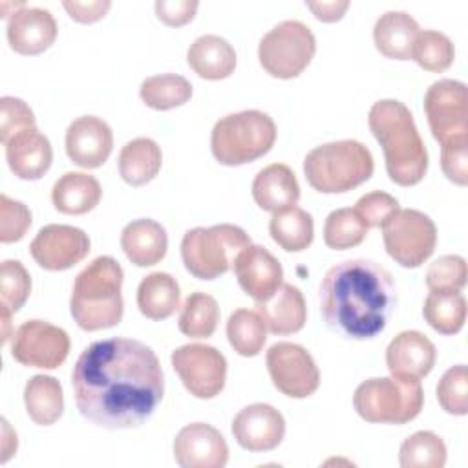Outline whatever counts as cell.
<instances>
[{"instance_id": "34", "label": "cell", "mask_w": 468, "mask_h": 468, "mask_svg": "<svg viewBox=\"0 0 468 468\" xmlns=\"http://www.w3.org/2000/svg\"><path fill=\"white\" fill-rule=\"evenodd\" d=\"M219 322V307L214 296L196 291L190 292L181 307L177 320L179 331L190 338H208Z\"/></svg>"}, {"instance_id": "26", "label": "cell", "mask_w": 468, "mask_h": 468, "mask_svg": "<svg viewBox=\"0 0 468 468\" xmlns=\"http://www.w3.org/2000/svg\"><path fill=\"white\" fill-rule=\"evenodd\" d=\"M420 31L417 20L406 11H386L380 15L373 27V40L377 49L397 60L411 58V48L417 33Z\"/></svg>"}, {"instance_id": "48", "label": "cell", "mask_w": 468, "mask_h": 468, "mask_svg": "<svg viewBox=\"0 0 468 468\" xmlns=\"http://www.w3.org/2000/svg\"><path fill=\"white\" fill-rule=\"evenodd\" d=\"M64 9L69 13V16L77 22H82V24H90V22H95L99 18H102L106 15V11L112 7V2L110 0H91V2H62Z\"/></svg>"}, {"instance_id": "32", "label": "cell", "mask_w": 468, "mask_h": 468, "mask_svg": "<svg viewBox=\"0 0 468 468\" xmlns=\"http://www.w3.org/2000/svg\"><path fill=\"white\" fill-rule=\"evenodd\" d=\"M271 238L287 252H300L313 243L314 223L313 216L292 205L272 212L269 221Z\"/></svg>"}, {"instance_id": "22", "label": "cell", "mask_w": 468, "mask_h": 468, "mask_svg": "<svg viewBox=\"0 0 468 468\" xmlns=\"http://www.w3.org/2000/svg\"><path fill=\"white\" fill-rule=\"evenodd\" d=\"M5 159L16 177L40 179L53 161L51 143L37 128L22 130L5 143Z\"/></svg>"}, {"instance_id": "44", "label": "cell", "mask_w": 468, "mask_h": 468, "mask_svg": "<svg viewBox=\"0 0 468 468\" xmlns=\"http://www.w3.org/2000/svg\"><path fill=\"white\" fill-rule=\"evenodd\" d=\"M35 128L33 110L18 97L0 99V141L5 144L13 135L22 130Z\"/></svg>"}, {"instance_id": "50", "label": "cell", "mask_w": 468, "mask_h": 468, "mask_svg": "<svg viewBox=\"0 0 468 468\" xmlns=\"http://www.w3.org/2000/svg\"><path fill=\"white\" fill-rule=\"evenodd\" d=\"M2 428H4V442H2V463H5L13 452H16V433L13 431L11 437H7V422L5 419H2Z\"/></svg>"}, {"instance_id": "41", "label": "cell", "mask_w": 468, "mask_h": 468, "mask_svg": "<svg viewBox=\"0 0 468 468\" xmlns=\"http://www.w3.org/2000/svg\"><path fill=\"white\" fill-rule=\"evenodd\" d=\"M31 292V276L18 260H4L0 265V303L16 313Z\"/></svg>"}, {"instance_id": "10", "label": "cell", "mask_w": 468, "mask_h": 468, "mask_svg": "<svg viewBox=\"0 0 468 468\" xmlns=\"http://www.w3.org/2000/svg\"><path fill=\"white\" fill-rule=\"evenodd\" d=\"M386 252L402 267H420L435 250L437 229L430 216L415 208H399L382 225Z\"/></svg>"}, {"instance_id": "7", "label": "cell", "mask_w": 468, "mask_h": 468, "mask_svg": "<svg viewBox=\"0 0 468 468\" xmlns=\"http://www.w3.org/2000/svg\"><path fill=\"white\" fill-rule=\"evenodd\" d=\"M247 245H250V238L238 225L196 227L186 230L181 239V258L192 276L214 280L234 265L236 256Z\"/></svg>"}, {"instance_id": "4", "label": "cell", "mask_w": 468, "mask_h": 468, "mask_svg": "<svg viewBox=\"0 0 468 468\" xmlns=\"http://www.w3.org/2000/svg\"><path fill=\"white\" fill-rule=\"evenodd\" d=\"M122 278V267L112 256L95 258L77 274L69 311L80 329L101 331L121 322L124 311Z\"/></svg>"}, {"instance_id": "27", "label": "cell", "mask_w": 468, "mask_h": 468, "mask_svg": "<svg viewBox=\"0 0 468 468\" xmlns=\"http://www.w3.org/2000/svg\"><path fill=\"white\" fill-rule=\"evenodd\" d=\"M186 62L199 77L219 80L234 71L236 51L229 40L219 35H201L190 44Z\"/></svg>"}, {"instance_id": "43", "label": "cell", "mask_w": 468, "mask_h": 468, "mask_svg": "<svg viewBox=\"0 0 468 468\" xmlns=\"http://www.w3.org/2000/svg\"><path fill=\"white\" fill-rule=\"evenodd\" d=\"M31 227V212L22 201L0 196V241L13 243L24 238Z\"/></svg>"}, {"instance_id": "12", "label": "cell", "mask_w": 468, "mask_h": 468, "mask_svg": "<svg viewBox=\"0 0 468 468\" xmlns=\"http://www.w3.org/2000/svg\"><path fill=\"white\" fill-rule=\"evenodd\" d=\"M424 112L430 130L441 144L468 137V90L464 82L435 80L424 95Z\"/></svg>"}, {"instance_id": "35", "label": "cell", "mask_w": 468, "mask_h": 468, "mask_svg": "<svg viewBox=\"0 0 468 468\" xmlns=\"http://www.w3.org/2000/svg\"><path fill=\"white\" fill-rule=\"evenodd\" d=\"M227 336L238 355L256 356L265 346L267 325L258 311L236 309L229 316Z\"/></svg>"}, {"instance_id": "13", "label": "cell", "mask_w": 468, "mask_h": 468, "mask_svg": "<svg viewBox=\"0 0 468 468\" xmlns=\"http://www.w3.org/2000/svg\"><path fill=\"white\" fill-rule=\"evenodd\" d=\"M68 353V333L44 320H27L11 335V356L27 367L57 369Z\"/></svg>"}, {"instance_id": "5", "label": "cell", "mask_w": 468, "mask_h": 468, "mask_svg": "<svg viewBox=\"0 0 468 468\" xmlns=\"http://www.w3.org/2000/svg\"><path fill=\"white\" fill-rule=\"evenodd\" d=\"M371 152L355 139H342L313 148L303 159L309 185L322 194H340L366 183L373 174Z\"/></svg>"}, {"instance_id": "20", "label": "cell", "mask_w": 468, "mask_h": 468, "mask_svg": "<svg viewBox=\"0 0 468 468\" xmlns=\"http://www.w3.org/2000/svg\"><path fill=\"white\" fill-rule=\"evenodd\" d=\"M437 351L433 342L420 331L399 333L386 349V364L391 377L419 380L435 366Z\"/></svg>"}, {"instance_id": "15", "label": "cell", "mask_w": 468, "mask_h": 468, "mask_svg": "<svg viewBox=\"0 0 468 468\" xmlns=\"http://www.w3.org/2000/svg\"><path fill=\"white\" fill-rule=\"evenodd\" d=\"M33 260L46 271H66L90 252V238L71 225H46L29 245Z\"/></svg>"}, {"instance_id": "8", "label": "cell", "mask_w": 468, "mask_h": 468, "mask_svg": "<svg viewBox=\"0 0 468 468\" xmlns=\"http://www.w3.org/2000/svg\"><path fill=\"white\" fill-rule=\"evenodd\" d=\"M424 404L420 380L380 377L362 382L353 395L355 411L367 422L406 424Z\"/></svg>"}, {"instance_id": "36", "label": "cell", "mask_w": 468, "mask_h": 468, "mask_svg": "<svg viewBox=\"0 0 468 468\" xmlns=\"http://www.w3.org/2000/svg\"><path fill=\"white\" fill-rule=\"evenodd\" d=\"M422 314L426 322L441 335H455L466 320V298L461 291L430 292L424 300Z\"/></svg>"}, {"instance_id": "19", "label": "cell", "mask_w": 468, "mask_h": 468, "mask_svg": "<svg viewBox=\"0 0 468 468\" xmlns=\"http://www.w3.org/2000/svg\"><path fill=\"white\" fill-rule=\"evenodd\" d=\"M234 274L254 302L271 298L283 282V269L280 261L261 245H247L234 260Z\"/></svg>"}, {"instance_id": "14", "label": "cell", "mask_w": 468, "mask_h": 468, "mask_svg": "<svg viewBox=\"0 0 468 468\" xmlns=\"http://www.w3.org/2000/svg\"><path fill=\"white\" fill-rule=\"evenodd\" d=\"M265 362L274 388L291 399L311 397L320 386V371L314 358L298 344H272Z\"/></svg>"}, {"instance_id": "30", "label": "cell", "mask_w": 468, "mask_h": 468, "mask_svg": "<svg viewBox=\"0 0 468 468\" xmlns=\"http://www.w3.org/2000/svg\"><path fill=\"white\" fill-rule=\"evenodd\" d=\"M179 283L168 272H152L137 287V307L150 320H165L179 307Z\"/></svg>"}, {"instance_id": "25", "label": "cell", "mask_w": 468, "mask_h": 468, "mask_svg": "<svg viewBox=\"0 0 468 468\" xmlns=\"http://www.w3.org/2000/svg\"><path fill=\"white\" fill-rule=\"evenodd\" d=\"M252 197L261 210L276 212L298 203L300 185L287 165L272 163L256 174L252 181Z\"/></svg>"}, {"instance_id": "51", "label": "cell", "mask_w": 468, "mask_h": 468, "mask_svg": "<svg viewBox=\"0 0 468 468\" xmlns=\"http://www.w3.org/2000/svg\"><path fill=\"white\" fill-rule=\"evenodd\" d=\"M9 320H11V311H9L5 305H2V324H4L2 342H7V338H9V331H7V327H9Z\"/></svg>"}, {"instance_id": "49", "label": "cell", "mask_w": 468, "mask_h": 468, "mask_svg": "<svg viewBox=\"0 0 468 468\" xmlns=\"http://www.w3.org/2000/svg\"><path fill=\"white\" fill-rule=\"evenodd\" d=\"M307 7L314 13L318 20L335 22L340 20L349 7L347 0H329V2H307Z\"/></svg>"}, {"instance_id": "38", "label": "cell", "mask_w": 468, "mask_h": 468, "mask_svg": "<svg viewBox=\"0 0 468 468\" xmlns=\"http://www.w3.org/2000/svg\"><path fill=\"white\" fill-rule=\"evenodd\" d=\"M455 57V48L450 37H446L441 31L435 29H424L419 31L413 48H411V58L426 71H444L452 66Z\"/></svg>"}, {"instance_id": "24", "label": "cell", "mask_w": 468, "mask_h": 468, "mask_svg": "<svg viewBox=\"0 0 468 468\" xmlns=\"http://www.w3.org/2000/svg\"><path fill=\"white\" fill-rule=\"evenodd\" d=\"M121 247L126 258L137 267L159 263L168 249V236L161 223L141 218L130 221L121 232Z\"/></svg>"}, {"instance_id": "18", "label": "cell", "mask_w": 468, "mask_h": 468, "mask_svg": "<svg viewBox=\"0 0 468 468\" xmlns=\"http://www.w3.org/2000/svg\"><path fill=\"white\" fill-rule=\"evenodd\" d=\"M112 148V128L101 117H77L66 130V154L80 168H99L110 157Z\"/></svg>"}, {"instance_id": "3", "label": "cell", "mask_w": 468, "mask_h": 468, "mask_svg": "<svg viewBox=\"0 0 468 468\" xmlns=\"http://www.w3.org/2000/svg\"><path fill=\"white\" fill-rule=\"evenodd\" d=\"M367 124L384 150L389 179L400 186L422 181L428 152L408 106L395 99L377 101L369 110Z\"/></svg>"}, {"instance_id": "47", "label": "cell", "mask_w": 468, "mask_h": 468, "mask_svg": "<svg viewBox=\"0 0 468 468\" xmlns=\"http://www.w3.org/2000/svg\"><path fill=\"white\" fill-rule=\"evenodd\" d=\"M199 7L197 0H157V18L168 26H183L190 22Z\"/></svg>"}, {"instance_id": "29", "label": "cell", "mask_w": 468, "mask_h": 468, "mask_svg": "<svg viewBox=\"0 0 468 468\" xmlns=\"http://www.w3.org/2000/svg\"><path fill=\"white\" fill-rule=\"evenodd\" d=\"M161 163L163 154L159 144L150 137H137L121 148L119 174L128 185L141 186L159 174Z\"/></svg>"}, {"instance_id": "6", "label": "cell", "mask_w": 468, "mask_h": 468, "mask_svg": "<svg viewBox=\"0 0 468 468\" xmlns=\"http://www.w3.org/2000/svg\"><path fill=\"white\" fill-rule=\"evenodd\" d=\"M276 141L274 121L260 110L221 117L210 133V150L225 166H239L265 155Z\"/></svg>"}, {"instance_id": "21", "label": "cell", "mask_w": 468, "mask_h": 468, "mask_svg": "<svg viewBox=\"0 0 468 468\" xmlns=\"http://www.w3.org/2000/svg\"><path fill=\"white\" fill-rule=\"evenodd\" d=\"M57 38V22L48 9L22 5L7 18L9 46L20 55H38Z\"/></svg>"}, {"instance_id": "33", "label": "cell", "mask_w": 468, "mask_h": 468, "mask_svg": "<svg viewBox=\"0 0 468 468\" xmlns=\"http://www.w3.org/2000/svg\"><path fill=\"white\" fill-rule=\"evenodd\" d=\"M139 95L148 108L165 112L188 102L192 97V84L177 73L154 75L141 82Z\"/></svg>"}, {"instance_id": "40", "label": "cell", "mask_w": 468, "mask_h": 468, "mask_svg": "<svg viewBox=\"0 0 468 468\" xmlns=\"http://www.w3.org/2000/svg\"><path fill=\"white\" fill-rule=\"evenodd\" d=\"M466 260L457 254L439 256L426 271V285L431 292H455L466 285Z\"/></svg>"}, {"instance_id": "31", "label": "cell", "mask_w": 468, "mask_h": 468, "mask_svg": "<svg viewBox=\"0 0 468 468\" xmlns=\"http://www.w3.org/2000/svg\"><path fill=\"white\" fill-rule=\"evenodd\" d=\"M24 404L29 419L40 426L55 424L64 411L62 386L49 375H35L24 388Z\"/></svg>"}, {"instance_id": "37", "label": "cell", "mask_w": 468, "mask_h": 468, "mask_svg": "<svg viewBox=\"0 0 468 468\" xmlns=\"http://www.w3.org/2000/svg\"><path fill=\"white\" fill-rule=\"evenodd\" d=\"M399 463L402 468H442L446 464V444L433 431H415L400 444Z\"/></svg>"}, {"instance_id": "39", "label": "cell", "mask_w": 468, "mask_h": 468, "mask_svg": "<svg viewBox=\"0 0 468 468\" xmlns=\"http://www.w3.org/2000/svg\"><path fill=\"white\" fill-rule=\"evenodd\" d=\"M367 236V225L355 208L333 210L324 225V241L329 249L346 250L360 245Z\"/></svg>"}, {"instance_id": "45", "label": "cell", "mask_w": 468, "mask_h": 468, "mask_svg": "<svg viewBox=\"0 0 468 468\" xmlns=\"http://www.w3.org/2000/svg\"><path fill=\"white\" fill-rule=\"evenodd\" d=\"M355 210L364 219L367 229L382 227L399 210V201L388 192L373 190L356 201Z\"/></svg>"}, {"instance_id": "1", "label": "cell", "mask_w": 468, "mask_h": 468, "mask_svg": "<svg viewBox=\"0 0 468 468\" xmlns=\"http://www.w3.org/2000/svg\"><path fill=\"white\" fill-rule=\"evenodd\" d=\"M71 386L79 413L106 430L141 426L165 395L157 355L133 338L90 344L73 366Z\"/></svg>"}, {"instance_id": "11", "label": "cell", "mask_w": 468, "mask_h": 468, "mask_svg": "<svg viewBox=\"0 0 468 468\" xmlns=\"http://www.w3.org/2000/svg\"><path fill=\"white\" fill-rule=\"evenodd\" d=\"M174 371L196 399H214L225 388L227 358L207 344H186L170 356Z\"/></svg>"}, {"instance_id": "2", "label": "cell", "mask_w": 468, "mask_h": 468, "mask_svg": "<svg viewBox=\"0 0 468 468\" xmlns=\"http://www.w3.org/2000/svg\"><path fill=\"white\" fill-rule=\"evenodd\" d=\"M397 305L391 272L366 258L333 265L320 283V309L327 327L353 340L384 331Z\"/></svg>"}, {"instance_id": "17", "label": "cell", "mask_w": 468, "mask_h": 468, "mask_svg": "<svg viewBox=\"0 0 468 468\" xmlns=\"http://www.w3.org/2000/svg\"><path fill=\"white\" fill-rule=\"evenodd\" d=\"M232 435L249 452H271L285 437V419L271 404H249L234 417Z\"/></svg>"}, {"instance_id": "28", "label": "cell", "mask_w": 468, "mask_h": 468, "mask_svg": "<svg viewBox=\"0 0 468 468\" xmlns=\"http://www.w3.org/2000/svg\"><path fill=\"white\" fill-rule=\"evenodd\" d=\"M102 197L99 181L84 172H66L57 179L51 190V201L62 214H86L93 210Z\"/></svg>"}, {"instance_id": "9", "label": "cell", "mask_w": 468, "mask_h": 468, "mask_svg": "<svg viewBox=\"0 0 468 468\" xmlns=\"http://www.w3.org/2000/svg\"><path fill=\"white\" fill-rule=\"evenodd\" d=\"M316 51L313 31L300 20H283L269 29L258 46L261 68L276 79H294Z\"/></svg>"}, {"instance_id": "42", "label": "cell", "mask_w": 468, "mask_h": 468, "mask_svg": "<svg viewBox=\"0 0 468 468\" xmlns=\"http://www.w3.org/2000/svg\"><path fill=\"white\" fill-rule=\"evenodd\" d=\"M437 400L450 415L468 413V369L464 364L450 367L437 384Z\"/></svg>"}, {"instance_id": "46", "label": "cell", "mask_w": 468, "mask_h": 468, "mask_svg": "<svg viewBox=\"0 0 468 468\" xmlns=\"http://www.w3.org/2000/svg\"><path fill=\"white\" fill-rule=\"evenodd\" d=\"M441 166L450 181L459 186L468 185V137L453 139L442 144Z\"/></svg>"}, {"instance_id": "16", "label": "cell", "mask_w": 468, "mask_h": 468, "mask_svg": "<svg viewBox=\"0 0 468 468\" xmlns=\"http://www.w3.org/2000/svg\"><path fill=\"white\" fill-rule=\"evenodd\" d=\"M174 459L183 468H223L229 461V446L214 426L192 422L176 435Z\"/></svg>"}, {"instance_id": "23", "label": "cell", "mask_w": 468, "mask_h": 468, "mask_svg": "<svg viewBox=\"0 0 468 468\" xmlns=\"http://www.w3.org/2000/svg\"><path fill=\"white\" fill-rule=\"evenodd\" d=\"M256 311L272 335L298 333L307 320L303 294L291 283H282L265 302H256Z\"/></svg>"}]
</instances>
